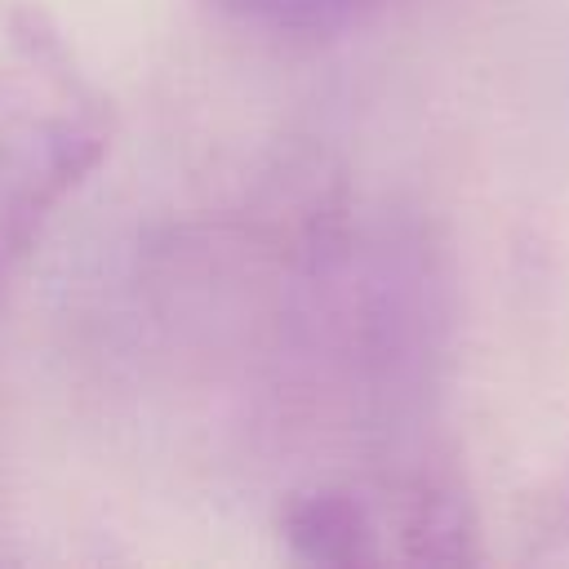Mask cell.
<instances>
[{
	"label": "cell",
	"mask_w": 569,
	"mask_h": 569,
	"mask_svg": "<svg viewBox=\"0 0 569 569\" xmlns=\"http://www.w3.org/2000/svg\"><path fill=\"white\" fill-rule=\"evenodd\" d=\"M102 147V107L58 36L0 4V284Z\"/></svg>",
	"instance_id": "cell-1"
},
{
	"label": "cell",
	"mask_w": 569,
	"mask_h": 569,
	"mask_svg": "<svg viewBox=\"0 0 569 569\" xmlns=\"http://www.w3.org/2000/svg\"><path fill=\"white\" fill-rule=\"evenodd\" d=\"M467 533L462 498L431 476L320 485L284 507L289 551L316 565L462 560Z\"/></svg>",
	"instance_id": "cell-2"
},
{
	"label": "cell",
	"mask_w": 569,
	"mask_h": 569,
	"mask_svg": "<svg viewBox=\"0 0 569 569\" xmlns=\"http://www.w3.org/2000/svg\"><path fill=\"white\" fill-rule=\"evenodd\" d=\"M209 4L271 36H333L360 27L391 0H209Z\"/></svg>",
	"instance_id": "cell-3"
}]
</instances>
